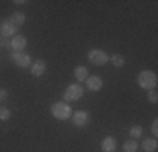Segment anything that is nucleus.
I'll return each instance as SVG.
<instances>
[{"label": "nucleus", "mask_w": 158, "mask_h": 152, "mask_svg": "<svg viewBox=\"0 0 158 152\" xmlns=\"http://www.w3.org/2000/svg\"><path fill=\"white\" fill-rule=\"evenodd\" d=\"M136 83H138V86L143 90H155L156 88V83H158V76L155 71H150V69H145V71H141L140 74H138V78H136Z\"/></svg>", "instance_id": "nucleus-1"}, {"label": "nucleus", "mask_w": 158, "mask_h": 152, "mask_svg": "<svg viewBox=\"0 0 158 152\" xmlns=\"http://www.w3.org/2000/svg\"><path fill=\"white\" fill-rule=\"evenodd\" d=\"M51 113L57 120H67L73 115V108H71V105L67 101H57V103L51 106Z\"/></svg>", "instance_id": "nucleus-2"}, {"label": "nucleus", "mask_w": 158, "mask_h": 152, "mask_svg": "<svg viewBox=\"0 0 158 152\" xmlns=\"http://www.w3.org/2000/svg\"><path fill=\"white\" fill-rule=\"evenodd\" d=\"M88 59L89 63H93L94 66H104L110 61V56L103 51V49H93L88 52Z\"/></svg>", "instance_id": "nucleus-3"}, {"label": "nucleus", "mask_w": 158, "mask_h": 152, "mask_svg": "<svg viewBox=\"0 0 158 152\" xmlns=\"http://www.w3.org/2000/svg\"><path fill=\"white\" fill-rule=\"evenodd\" d=\"M84 95V88L81 85H69L64 91V100L66 101H77Z\"/></svg>", "instance_id": "nucleus-4"}, {"label": "nucleus", "mask_w": 158, "mask_h": 152, "mask_svg": "<svg viewBox=\"0 0 158 152\" xmlns=\"http://www.w3.org/2000/svg\"><path fill=\"white\" fill-rule=\"evenodd\" d=\"M71 118H73L74 127H77V128H84L86 125L89 123V113H88V112H84V110H77V112H74L73 115H71Z\"/></svg>", "instance_id": "nucleus-5"}, {"label": "nucleus", "mask_w": 158, "mask_h": 152, "mask_svg": "<svg viewBox=\"0 0 158 152\" xmlns=\"http://www.w3.org/2000/svg\"><path fill=\"white\" fill-rule=\"evenodd\" d=\"M10 47L14 49V52H24V49L27 47V37L22 34H15L10 41Z\"/></svg>", "instance_id": "nucleus-6"}, {"label": "nucleus", "mask_w": 158, "mask_h": 152, "mask_svg": "<svg viewBox=\"0 0 158 152\" xmlns=\"http://www.w3.org/2000/svg\"><path fill=\"white\" fill-rule=\"evenodd\" d=\"M15 32H17V25L14 24L10 19L0 22V34H2L3 37H14Z\"/></svg>", "instance_id": "nucleus-7"}, {"label": "nucleus", "mask_w": 158, "mask_h": 152, "mask_svg": "<svg viewBox=\"0 0 158 152\" xmlns=\"http://www.w3.org/2000/svg\"><path fill=\"white\" fill-rule=\"evenodd\" d=\"M12 59L19 68H31L32 59L27 52H12Z\"/></svg>", "instance_id": "nucleus-8"}, {"label": "nucleus", "mask_w": 158, "mask_h": 152, "mask_svg": "<svg viewBox=\"0 0 158 152\" xmlns=\"http://www.w3.org/2000/svg\"><path fill=\"white\" fill-rule=\"evenodd\" d=\"M116 147H118V142H116V139L111 135L104 137V139L101 140V150L103 152H114Z\"/></svg>", "instance_id": "nucleus-9"}, {"label": "nucleus", "mask_w": 158, "mask_h": 152, "mask_svg": "<svg viewBox=\"0 0 158 152\" xmlns=\"http://www.w3.org/2000/svg\"><path fill=\"white\" fill-rule=\"evenodd\" d=\"M86 88L89 91H99L103 88V79L99 76H88V79H86Z\"/></svg>", "instance_id": "nucleus-10"}, {"label": "nucleus", "mask_w": 158, "mask_h": 152, "mask_svg": "<svg viewBox=\"0 0 158 152\" xmlns=\"http://www.w3.org/2000/svg\"><path fill=\"white\" fill-rule=\"evenodd\" d=\"M44 73H46V61L37 59V61H34V63L31 64V74L32 76L39 78V76H42Z\"/></svg>", "instance_id": "nucleus-11"}, {"label": "nucleus", "mask_w": 158, "mask_h": 152, "mask_svg": "<svg viewBox=\"0 0 158 152\" xmlns=\"http://www.w3.org/2000/svg\"><path fill=\"white\" fill-rule=\"evenodd\" d=\"M141 149L145 152H156V149H158L156 139H145L141 142Z\"/></svg>", "instance_id": "nucleus-12"}, {"label": "nucleus", "mask_w": 158, "mask_h": 152, "mask_svg": "<svg viewBox=\"0 0 158 152\" xmlns=\"http://www.w3.org/2000/svg\"><path fill=\"white\" fill-rule=\"evenodd\" d=\"M74 76H76L77 81H86L88 79V69H86V66H77L76 69H74Z\"/></svg>", "instance_id": "nucleus-13"}, {"label": "nucleus", "mask_w": 158, "mask_h": 152, "mask_svg": "<svg viewBox=\"0 0 158 152\" xmlns=\"http://www.w3.org/2000/svg\"><path fill=\"white\" fill-rule=\"evenodd\" d=\"M25 14L24 12H14L12 14V17H10V20L14 22V24L17 25V27H20V25H24L25 24Z\"/></svg>", "instance_id": "nucleus-14"}, {"label": "nucleus", "mask_w": 158, "mask_h": 152, "mask_svg": "<svg viewBox=\"0 0 158 152\" xmlns=\"http://www.w3.org/2000/svg\"><path fill=\"white\" fill-rule=\"evenodd\" d=\"M138 150V142L135 139H130L123 144V152H136Z\"/></svg>", "instance_id": "nucleus-15"}, {"label": "nucleus", "mask_w": 158, "mask_h": 152, "mask_svg": "<svg viewBox=\"0 0 158 152\" xmlns=\"http://www.w3.org/2000/svg\"><path fill=\"white\" fill-rule=\"evenodd\" d=\"M110 61L113 63V66H114V68L125 66V58H123L121 54H113V56H110Z\"/></svg>", "instance_id": "nucleus-16"}, {"label": "nucleus", "mask_w": 158, "mask_h": 152, "mask_svg": "<svg viewBox=\"0 0 158 152\" xmlns=\"http://www.w3.org/2000/svg\"><path fill=\"white\" fill-rule=\"evenodd\" d=\"M141 134H143V128L140 127V125H135V127L130 128V137H131V139H135V140L140 139Z\"/></svg>", "instance_id": "nucleus-17"}, {"label": "nucleus", "mask_w": 158, "mask_h": 152, "mask_svg": "<svg viewBox=\"0 0 158 152\" xmlns=\"http://www.w3.org/2000/svg\"><path fill=\"white\" fill-rule=\"evenodd\" d=\"M10 115H12V113H10V110L7 108V106H0V120L7 122L10 118Z\"/></svg>", "instance_id": "nucleus-18"}, {"label": "nucleus", "mask_w": 158, "mask_h": 152, "mask_svg": "<svg viewBox=\"0 0 158 152\" xmlns=\"http://www.w3.org/2000/svg\"><path fill=\"white\" fill-rule=\"evenodd\" d=\"M148 101H150V103H156V101H158L156 90H148Z\"/></svg>", "instance_id": "nucleus-19"}, {"label": "nucleus", "mask_w": 158, "mask_h": 152, "mask_svg": "<svg viewBox=\"0 0 158 152\" xmlns=\"http://www.w3.org/2000/svg\"><path fill=\"white\" fill-rule=\"evenodd\" d=\"M152 134H153V137L158 135V120L156 118L152 122Z\"/></svg>", "instance_id": "nucleus-20"}, {"label": "nucleus", "mask_w": 158, "mask_h": 152, "mask_svg": "<svg viewBox=\"0 0 158 152\" xmlns=\"http://www.w3.org/2000/svg\"><path fill=\"white\" fill-rule=\"evenodd\" d=\"M7 96H9V91H7V90H3V88H0V101L7 100Z\"/></svg>", "instance_id": "nucleus-21"}, {"label": "nucleus", "mask_w": 158, "mask_h": 152, "mask_svg": "<svg viewBox=\"0 0 158 152\" xmlns=\"http://www.w3.org/2000/svg\"><path fill=\"white\" fill-rule=\"evenodd\" d=\"M14 3H15V5H24V3H27V2H25V0H15Z\"/></svg>", "instance_id": "nucleus-22"}]
</instances>
